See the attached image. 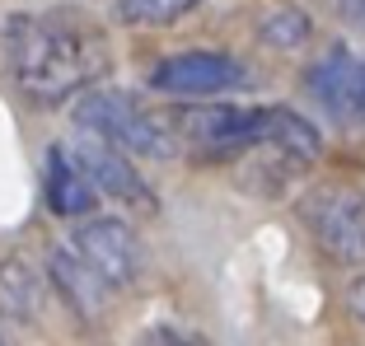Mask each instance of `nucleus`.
Listing matches in <instances>:
<instances>
[{
    "label": "nucleus",
    "mask_w": 365,
    "mask_h": 346,
    "mask_svg": "<svg viewBox=\"0 0 365 346\" xmlns=\"http://www.w3.org/2000/svg\"><path fill=\"white\" fill-rule=\"evenodd\" d=\"M10 70L33 103H61L108 70V38L85 19L19 14L10 23Z\"/></svg>",
    "instance_id": "nucleus-1"
},
{
    "label": "nucleus",
    "mask_w": 365,
    "mask_h": 346,
    "mask_svg": "<svg viewBox=\"0 0 365 346\" xmlns=\"http://www.w3.org/2000/svg\"><path fill=\"white\" fill-rule=\"evenodd\" d=\"M76 122L108 141L122 154H140V159H173L178 154V136L169 122H160L136 94L127 89H94L76 103Z\"/></svg>",
    "instance_id": "nucleus-2"
},
{
    "label": "nucleus",
    "mask_w": 365,
    "mask_h": 346,
    "mask_svg": "<svg viewBox=\"0 0 365 346\" xmlns=\"http://www.w3.org/2000/svg\"><path fill=\"white\" fill-rule=\"evenodd\" d=\"M300 220L333 262H365V196L346 187H319L300 201Z\"/></svg>",
    "instance_id": "nucleus-3"
},
{
    "label": "nucleus",
    "mask_w": 365,
    "mask_h": 346,
    "mask_svg": "<svg viewBox=\"0 0 365 346\" xmlns=\"http://www.w3.org/2000/svg\"><path fill=\"white\" fill-rule=\"evenodd\" d=\"M76 258L94 271L108 290H127L140 276V238L127 220L103 216V220H85L76 229Z\"/></svg>",
    "instance_id": "nucleus-4"
},
{
    "label": "nucleus",
    "mask_w": 365,
    "mask_h": 346,
    "mask_svg": "<svg viewBox=\"0 0 365 346\" xmlns=\"http://www.w3.org/2000/svg\"><path fill=\"white\" fill-rule=\"evenodd\" d=\"M178 141H192L211 154H235L244 145H262L267 136V108H230V103H215V108H182L173 117Z\"/></svg>",
    "instance_id": "nucleus-5"
},
{
    "label": "nucleus",
    "mask_w": 365,
    "mask_h": 346,
    "mask_svg": "<svg viewBox=\"0 0 365 346\" xmlns=\"http://www.w3.org/2000/svg\"><path fill=\"white\" fill-rule=\"evenodd\" d=\"M309 98L323 112L342 127H356L361 122V103H365V56H356L346 43H333L319 61L309 65Z\"/></svg>",
    "instance_id": "nucleus-6"
},
{
    "label": "nucleus",
    "mask_w": 365,
    "mask_h": 346,
    "mask_svg": "<svg viewBox=\"0 0 365 346\" xmlns=\"http://www.w3.org/2000/svg\"><path fill=\"white\" fill-rule=\"evenodd\" d=\"M248 80V70L225 52H178L155 65L150 85L173 98H202V94H225Z\"/></svg>",
    "instance_id": "nucleus-7"
},
{
    "label": "nucleus",
    "mask_w": 365,
    "mask_h": 346,
    "mask_svg": "<svg viewBox=\"0 0 365 346\" xmlns=\"http://www.w3.org/2000/svg\"><path fill=\"white\" fill-rule=\"evenodd\" d=\"M71 159H76V169L89 178V187H94L98 196H113V201H145L150 206V187H145V178H140L136 169H131V159L122 150H113L108 141H98V136H80L76 145H71Z\"/></svg>",
    "instance_id": "nucleus-8"
},
{
    "label": "nucleus",
    "mask_w": 365,
    "mask_h": 346,
    "mask_svg": "<svg viewBox=\"0 0 365 346\" xmlns=\"http://www.w3.org/2000/svg\"><path fill=\"white\" fill-rule=\"evenodd\" d=\"M47 271H52V285L61 290V300L71 304V314H76V318L94 323V318L108 309V295H113V290H108L94 271H89L85 262L76 258V248L56 243V248L47 253Z\"/></svg>",
    "instance_id": "nucleus-9"
},
{
    "label": "nucleus",
    "mask_w": 365,
    "mask_h": 346,
    "mask_svg": "<svg viewBox=\"0 0 365 346\" xmlns=\"http://www.w3.org/2000/svg\"><path fill=\"white\" fill-rule=\"evenodd\" d=\"M94 201H98V192L89 187V178L76 169V159L66 150H52L47 154V206H52L56 216H66V220H80V216H89L94 211Z\"/></svg>",
    "instance_id": "nucleus-10"
},
{
    "label": "nucleus",
    "mask_w": 365,
    "mask_h": 346,
    "mask_svg": "<svg viewBox=\"0 0 365 346\" xmlns=\"http://www.w3.org/2000/svg\"><path fill=\"white\" fill-rule=\"evenodd\" d=\"M262 145H277L281 159H290V164H309L323 150L319 131L290 108H267V136H262Z\"/></svg>",
    "instance_id": "nucleus-11"
},
{
    "label": "nucleus",
    "mask_w": 365,
    "mask_h": 346,
    "mask_svg": "<svg viewBox=\"0 0 365 346\" xmlns=\"http://www.w3.org/2000/svg\"><path fill=\"white\" fill-rule=\"evenodd\" d=\"M38 300H43V290H38V271H33L24 258H5L0 262V309L14 314V318H33L38 314Z\"/></svg>",
    "instance_id": "nucleus-12"
},
{
    "label": "nucleus",
    "mask_w": 365,
    "mask_h": 346,
    "mask_svg": "<svg viewBox=\"0 0 365 346\" xmlns=\"http://www.w3.org/2000/svg\"><path fill=\"white\" fill-rule=\"evenodd\" d=\"M309 33H314L309 14L295 10V5H281V10H272L267 19L258 23V38L267 47H277V52H300V47L309 43Z\"/></svg>",
    "instance_id": "nucleus-13"
},
{
    "label": "nucleus",
    "mask_w": 365,
    "mask_h": 346,
    "mask_svg": "<svg viewBox=\"0 0 365 346\" xmlns=\"http://www.w3.org/2000/svg\"><path fill=\"white\" fill-rule=\"evenodd\" d=\"M192 5L197 0H118V14L131 28H169V23L182 19Z\"/></svg>",
    "instance_id": "nucleus-14"
},
{
    "label": "nucleus",
    "mask_w": 365,
    "mask_h": 346,
    "mask_svg": "<svg viewBox=\"0 0 365 346\" xmlns=\"http://www.w3.org/2000/svg\"><path fill=\"white\" fill-rule=\"evenodd\" d=\"M187 337H178V332H169V327H155V332H145L136 346H182Z\"/></svg>",
    "instance_id": "nucleus-15"
},
{
    "label": "nucleus",
    "mask_w": 365,
    "mask_h": 346,
    "mask_svg": "<svg viewBox=\"0 0 365 346\" xmlns=\"http://www.w3.org/2000/svg\"><path fill=\"white\" fill-rule=\"evenodd\" d=\"M346 309H351V318H356V323H365V276L351 285V290H346Z\"/></svg>",
    "instance_id": "nucleus-16"
},
{
    "label": "nucleus",
    "mask_w": 365,
    "mask_h": 346,
    "mask_svg": "<svg viewBox=\"0 0 365 346\" xmlns=\"http://www.w3.org/2000/svg\"><path fill=\"white\" fill-rule=\"evenodd\" d=\"M337 5H342V19L365 33V0H337Z\"/></svg>",
    "instance_id": "nucleus-17"
},
{
    "label": "nucleus",
    "mask_w": 365,
    "mask_h": 346,
    "mask_svg": "<svg viewBox=\"0 0 365 346\" xmlns=\"http://www.w3.org/2000/svg\"><path fill=\"white\" fill-rule=\"evenodd\" d=\"M0 346H10V342H5V332H0Z\"/></svg>",
    "instance_id": "nucleus-18"
},
{
    "label": "nucleus",
    "mask_w": 365,
    "mask_h": 346,
    "mask_svg": "<svg viewBox=\"0 0 365 346\" xmlns=\"http://www.w3.org/2000/svg\"><path fill=\"white\" fill-rule=\"evenodd\" d=\"M182 346H197V342H182Z\"/></svg>",
    "instance_id": "nucleus-19"
}]
</instances>
